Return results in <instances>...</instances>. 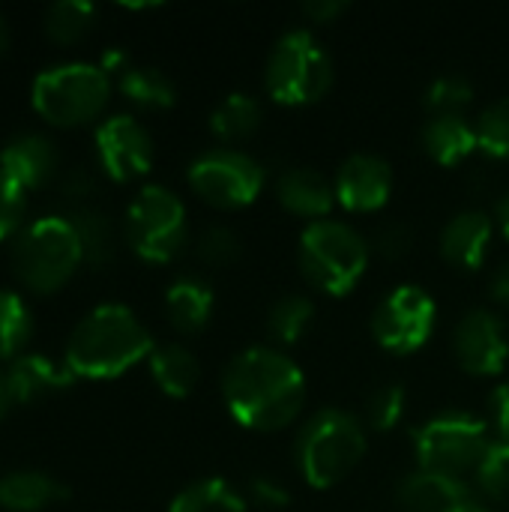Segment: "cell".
<instances>
[{
    "label": "cell",
    "mask_w": 509,
    "mask_h": 512,
    "mask_svg": "<svg viewBox=\"0 0 509 512\" xmlns=\"http://www.w3.org/2000/svg\"><path fill=\"white\" fill-rule=\"evenodd\" d=\"M222 399L231 417L252 432H279L306 405V378L279 348L252 345L222 372Z\"/></svg>",
    "instance_id": "1"
},
{
    "label": "cell",
    "mask_w": 509,
    "mask_h": 512,
    "mask_svg": "<svg viewBox=\"0 0 509 512\" xmlns=\"http://www.w3.org/2000/svg\"><path fill=\"white\" fill-rule=\"evenodd\" d=\"M153 339L132 309L102 303L78 321L66 342L63 366L75 378H117L153 354Z\"/></svg>",
    "instance_id": "2"
},
{
    "label": "cell",
    "mask_w": 509,
    "mask_h": 512,
    "mask_svg": "<svg viewBox=\"0 0 509 512\" xmlns=\"http://www.w3.org/2000/svg\"><path fill=\"white\" fill-rule=\"evenodd\" d=\"M297 471L312 489H333L366 456L363 423L339 408H324L297 435Z\"/></svg>",
    "instance_id": "3"
},
{
    "label": "cell",
    "mask_w": 509,
    "mask_h": 512,
    "mask_svg": "<svg viewBox=\"0 0 509 512\" xmlns=\"http://www.w3.org/2000/svg\"><path fill=\"white\" fill-rule=\"evenodd\" d=\"M84 261L78 231L63 216H45L15 234L12 273L33 294L60 291Z\"/></svg>",
    "instance_id": "4"
},
{
    "label": "cell",
    "mask_w": 509,
    "mask_h": 512,
    "mask_svg": "<svg viewBox=\"0 0 509 512\" xmlns=\"http://www.w3.org/2000/svg\"><path fill=\"white\" fill-rule=\"evenodd\" d=\"M369 267V243L357 228L336 219L309 222L300 237V270L324 294H348Z\"/></svg>",
    "instance_id": "5"
},
{
    "label": "cell",
    "mask_w": 509,
    "mask_h": 512,
    "mask_svg": "<svg viewBox=\"0 0 509 512\" xmlns=\"http://www.w3.org/2000/svg\"><path fill=\"white\" fill-rule=\"evenodd\" d=\"M111 93V75L93 63H60L36 75L30 102L51 126H81L102 114Z\"/></svg>",
    "instance_id": "6"
},
{
    "label": "cell",
    "mask_w": 509,
    "mask_h": 512,
    "mask_svg": "<svg viewBox=\"0 0 509 512\" xmlns=\"http://www.w3.org/2000/svg\"><path fill=\"white\" fill-rule=\"evenodd\" d=\"M264 84L282 105H312L333 87V60L315 33L303 27L288 30L267 57Z\"/></svg>",
    "instance_id": "7"
},
{
    "label": "cell",
    "mask_w": 509,
    "mask_h": 512,
    "mask_svg": "<svg viewBox=\"0 0 509 512\" xmlns=\"http://www.w3.org/2000/svg\"><path fill=\"white\" fill-rule=\"evenodd\" d=\"M489 444L492 438L486 420L468 411H444L414 429L420 471H435L459 480H465V474H474Z\"/></svg>",
    "instance_id": "8"
},
{
    "label": "cell",
    "mask_w": 509,
    "mask_h": 512,
    "mask_svg": "<svg viewBox=\"0 0 509 512\" xmlns=\"http://www.w3.org/2000/svg\"><path fill=\"white\" fill-rule=\"evenodd\" d=\"M126 237L135 255L150 264L177 258L189 237L183 201L165 186H144L126 210Z\"/></svg>",
    "instance_id": "9"
},
{
    "label": "cell",
    "mask_w": 509,
    "mask_h": 512,
    "mask_svg": "<svg viewBox=\"0 0 509 512\" xmlns=\"http://www.w3.org/2000/svg\"><path fill=\"white\" fill-rule=\"evenodd\" d=\"M189 186L213 207L240 210L249 207L264 189V168L243 150L216 147L201 153L189 165Z\"/></svg>",
    "instance_id": "10"
},
{
    "label": "cell",
    "mask_w": 509,
    "mask_h": 512,
    "mask_svg": "<svg viewBox=\"0 0 509 512\" xmlns=\"http://www.w3.org/2000/svg\"><path fill=\"white\" fill-rule=\"evenodd\" d=\"M438 321L435 300L420 285H396L372 315V336L390 354L420 351Z\"/></svg>",
    "instance_id": "11"
},
{
    "label": "cell",
    "mask_w": 509,
    "mask_h": 512,
    "mask_svg": "<svg viewBox=\"0 0 509 512\" xmlns=\"http://www.w3.org/2000/svg\"><path fill=\"white\" fill-rule=\"evenodd\" d=\"M456 360L468 375L492 378L501 375L509 360V336L504 321L495 312L471 309L453 333Z\"/></svg>",
    "instance_id": "12"
},
{
    "label": "cell",
    "mask_w": 509,
    "mask_h": 512,
    "mask_svg": "<svg viewBox=\"0 0 509 512\" xmlns=\"http://www.w3.org/2000/svg\"><path fill=\"white\" fill-rule=\"evenodd\" d=\"M96 156L111 180L129 183L150 171L153 141L135 117L114 114L96 129Z\"/></svg>",
    "instance_id": "13"
},
{
    "label": "cell",
    "mask_w": 509,
    "mask_h": 512,
    "mask_svg": "<svg viewBox=\"0 0 509 512\" xmlns=\"http://www.w3.org/2000/svg\"><path fill=\"white\" fill-rule=\"evenodd\" d=\"M336 201L351 213H375L390 201L393 168L375 153H354L336 174Z\"/></svg>",
    "instance_id": "14"
},
{
    "label": "cell",
    "mask_w": 509,
    "mask_h": 512,
    "mask_svg": "<svg viewBox=\"0 0 509 512\" xmlns=\"http://www.w3.org/2000/svg\"><path fill=\"white\" fill-rule=\"evenodd\" d=\"M0 171L24 192L39 189L57 171V150L45 135L18 132L0 150Z\"/></svg>",
    "instance_id": "15"
},
{
    "label": "cell",
    "mask_w": 509,
    "mask_h": 512,
    "mask_svg": "<svg viewBox=\"0 0 509 512\" xmlns=\"http://www.w3.org/2000/svg\"><path fill=\"white\" fill-rule=\"evenodd\" d=\"M492 234L495 225L483 210H462L441 231V255L459 270H477L489 255Z\"/></svg>",
    "instance_id": "16"
},
{
    "label": "cell",
    "mask_w": 509,
    "mask_h": 512,
    "mask_svg": "<svg viewBox=\"0 0 509 512\" xmlns=\"http://www.w3.org/2000/svg\"><path fill=\"white\" fill-rule=\"evenodd\" d=\"M72 378L75 375L66 366H57L54 360H48L42 354H18L6 366V384H9L12 405L39 402V399L69 387Z\"/></svg>",
    "instance_id": "17"
},
{
    "label": "cell",
    "mask_w": 509,
    "mask_h": 512,
    "mask_svg": "<svg viewBox=\"0 0 509 512\" xmlns=\"http://www.w3.org/2000/svg\"><path fill=\"white\" fill-rule=\"evenodd\" d=\"M399 507L405 512H447L465 501H471V486L459 477L417 471L399 483Z\"/></svg>",
    "instance_id": "18"
},
{
    "label": "cell",
    "mask_w": 509,
    "mask_h": 512,
    "mask_svg": "<svg viewBox=\"0 0 509 512\" xmlns=\"http://www.w3.org/2000/svg\"><path fill=\"white\" fill-rule=\"evenodd\" d=\"M420 144L429 159H435L438 165H447V168L465 162L474 150H480L477 126L471 120H465V114H432L423 123Z\"/></svg>",
    "instance_id": "19"
},
{
    "label": "cell",
    "mask_w": 509,
    "mask_h": 512,
    "mask_svg": "<svg viewBox=\"0 0 509 512\" xmlns=\"http://www.w3.org/2000/svg\"><path fill=\"white\" fill-rule=\"evenodd\" d=\"M276 198L285 210L306 216L312 222L327 219V213L336 204V189L327 183L324 174L312 168H288L276 183Z\"/></svg>",
    "instance_id": "20"
},
{
    "label": "cell",
    "mask_w": 509,
    "mask_h": 512,
    "mask_svg": "<svg viewBox=\"0 0 509 512\" xmlns=\"http://www.w3.org/2000/svg\"><path fill=\"white\" fill-rule=\"evenodd\" d=\"M69 498V489L42 471H12L0 477V507L6 512H39Z\"/></svg>",
    "instance_id": "21"
},
{
    "label": "cell",
    "mask_w": 509,
    "mask_h": 512,
    "mask_svg": "<svg viewBox=\"0 0 509 512\" xmlns=\"http://www.w3.org/2000/svg\"><path fill=\"white\" fill-rule=\"evenodd\" d=\"M165 309H168V321L174 324V330L201 333L213 315V291L207 282L195 276H183L168 288Z\"/></svg>",
    "instance_id": "22"
},
{
    "label": "cell",
    "mask_w": 509,
    "mask_h": 512,
    "mask_svg": "<svg viewBox=\"0 0 509 512\" xmlns=\"http://www.w3.org/2000/svg\"><path fill=\"white\" fill-rule=\"evenodd\" d=\"M147 363H150V375L156 387L171 399H186L198 384V360L189 348L177 342L153 348Z\"/></svg>",
    "instance_id": "23"
},
{
    "label": "cell",
    "mask_w": 509,
    "mask_h": 512,
    "mask_svg": "<svg viewBox=\"0 0 509 512\" xmlns=\"http://www.w3.org/2000/svg\"><path fill=\"white\" fill-rule=\"evenodd\" d=\"M120 93L135 102L138 108H147V111H162V108H171L177 93H174V84L165 72L153 69V66H129L120 81H117Z\"/></svg>",
    "instance_id": "24"
},
{
    "label": "cell",
    "mask_w": 509,
    "mask_h": 512,
    "mask_svg": "<svg viewBox=\"0 0 509 512\" xmlns=\"http://www.w3.org/2000/svg\"><path fill=\"white\" fill-rule=\"evenodd\" d=\"M168 512H249L246 510V501L243 495L219 480V477H210V480H198L192 486H186L174 501Z\"/></svg>",
    "instance_id": "25"
},
{
    "label": "cell",
    "mask_w": 509,
    "mask_h": 512,
    "mask_svg": "<svg viewBox=\"0 0 509 512\" xmlns=\"http://www.w3.org/2000/svg\"><path fill=\"white\" fill-rule=\"evenodd\" d=\"M258 126H261V105L249 93L225 96L210 114V132L222 141L249 138Z\"/></svg>",
    "instance_id": "26"
},
{
    "label": "cell",
    "mask_w": 509,
    "mask_h": 512,
    "mask_svg": "<svg viewBox=\"0 0 509 512\" xmlns=\"http://www.w3.org/2000/svg\"><path fill=\"white\" fill-rule=\"evenodd\" d=\"M78 231L81 249H84V261L93 267H105L114 258V228L108 222V216L102 210H93L87 204H81L72 219H69Z\"/></svg>",
    "instance_id": "27"
},
{
    "label": "cell",
    "mask_w": 509,
    "mask_h": 512,
    "mask_svg": "<svg viewBox=\"0 0 509 512\" xmlns=\"http://www.w3.org/2000/svg\"><path fill=\"white\" fill-rule=\"evenodd\" d=\"M96 18V6L84 0H60L48 6L45 12V33L57 45H75L81 42Z\"/></svg>",
    "instance_id": "28"
},
{
    "label": "cell",
    "mask_w": 509,
    "mask_h": 512,
    "mask_svg": "<svg viewBox=\"0 0 509 512\" xmlns=\"http://www.w3.org/2000/svg\"><path fill=\"white\" fill-rule=\"evenodd\" d=\"M312 318H315V306H312L309 297L285 294V297H279L273 303V309L267 315V330L273 333V339L279 345H294L309 330Z\"/></svg>",
    "instance_id": "29"
},
{
    "label": "cell",
    "mask_w": 509,
    "mask_h": 512,
    "mask_svg": "<svg viewBox=\"0 0 509 512\" xmlns=\"http://www.w3.org/2000/svg\"><path fill=\"white\" fill-rule=\"evenodd\" d=\"M30 330L33 318L27 303L12 291H0V360H15L27 345Z\"/></svg>",
    "instance_id": "30"
},
{
    "label": "cell",
    "mask_w": 509,
    "mask_h": 512,
    "mask_svg": "<svg viewBox=\"0 0 509 512\" xmlns=\"http://www.w3.org/2000/svg\"><path fill=\"white\" fill-rule=\"evenodd\" d=\"M474 99V84L459 75V72H450V75H441L429 84L426 90V108H429V117L432 114H462Z\"/></svg>",
    "instance_id": "31"
},
{
    "label": "cell",
    "mask_w": 509,
    "mask_h": 512,
    "mask_svg": "<svg viewBox=\"0 0 509 512\" xmlns=\"http://www.w3.org/2000/svg\"><path fill=\"white\" fill-rule=\"evenodd\" d=\"M474 480H477V489L489 498H507L509 495V444L495 438L483 459L477 462L474 468Z\"/></svg>",
    "instance_id": "32"
},
{
    "label": "cell",
    "mask_w": 509,
    "mask_h": 512,
    "mask_svg": "<svg viewBox=\"0 0 509 512\" xmlns=\"http://www.w3.org/2000/svg\"><path fill=\"white\" fill-rule=\"evenodd\" d=\"M477 144L495 159H509V99H498L477 117Z\"/></svg>",
    "instance_id": "33"
},
{
    "label": "cell",
    "mask_w": 509,
    "mask_h": 512,
    "mask_svg": "<svg viewBox=\"0 0 509 512\" xmlns=\"http://www.w3.org/2000/svg\"><path fill=\"white\" fill-rule=\"evenodd\" d=\"M405 387L402 384H381L366 402V423L372 432H390L405 417Z\"/></svg>",
    "instance_id": "34"
},
{
    "label": "cell",
    "mask_w": 509,
    "mask_h": 512,
    "mask_svg": "<svg viewBox=\"0 0 509 512\" xmlns=\"http://www.w3.org/2000/svg\"><path fill=\"white\" fill-rule=\"evenodd\" d=\"M198 258L210 267H228L240 258V237L225 228V225H213L207 228L201 237H198V246H195Z\"/></svg>",
    "instance_id": "35"
},
{
    "label": "cell",
    "mask_w": 509,
    "mask_h": 512,
    "mask_svg": "<svg viewBox=\"0 0 509 512\" xmlns=\"http://www.w3.org/2000/svg\"><path fill=\"white\" fill-rule=\"evenodd\" d=\"M24 207H27V192L18 189L3 171H0V240L12 237L21 225V216H24Z\"/></svg>",
    "instance_id": "36"
},
{
    "label": "cell",
    "mask_w": 509,
    "mask_h": 512,
    "mask_svg": "<svg viewBox=\"0 0 509 512\" xmlns=\"http://www.w3.org/2000/svg\"><path fill=\"white\" fill-rule=\"evenodd\" d=\"M414 249V231L405 225H387L375 237V252L387 261H399Z\"/></svg>",
    "instance_id": "37"
},
{
    "label": "cell",
    "mask_w": 509,
    "mask_h": 512,
    "mask_svg": "<svg viewBox=\"0 0 509 512\" xmlns=\"http://www.w3.org/2000/svg\"><path fill=\"white\" fill-rule=\"evenodd\" d=\"M249 498L264 510H285L291 504V492L276 477H252Z\"/></svg>",
    "instance_id": "38"
},
{
    "label": "cell",
    "mask_w": 509,
    "mask_h": 512,
    "mask_svg": "<svg viewBox=\"0 0 509 512\" xmlns=\"http://www.w3.org/2000/svg\"><path fill=\"white\" fill-rule=\"evenodd\" d=\"M345 9H348L345 0H306V3H303V15H306L312 24H330V21H336Z\"/></svg>",
    "instance_id": "39"
},
{
    "label": "cell",
    "mask_w": 509,
    "mask_h": 512,
    "mask_svg": "<svg viewBox=\"0 0 509 512\" xmlns=\"http://www.w3.org/2000/svg\"><path fill=\"white\" fill-rule=\"evenodd\" d=\"M492 423L498 438L509 444V381L492 393Z\"/></svg>",
    "instance_id": "40"
},
{
    "label": "cell",
    "mask_w": 509,
    "mask_h": 512,
    "mask_svg": "<svg viewBox=\"0 0 509 512\" xmlns=\"http://www.w3.org/2000/svg\"><path fill=\"white\" fill-rule=\"evenodd\" d=\"M93 189H96V180H93V174L84 171V168H75V171H69V174L63 177V192H66V198L87 201V198L93 195Z\"/></svg>",
    "instance_id": "41"
},
{
    "label": "cell",
    "mask_w": 509,
    "mask_h": 512,
    "mask_svg": "<svg viewBox=\"0 0 509 512\" xmlns=\"http://www.w3.org/2000/svg\"><path fill=\"white\" fill-rule=\"evenodd\" d=\"M492 297H495L498 303L509 306V261L507 264H501L498 273L492 276Z\"/></svg>",
    "instance_id": "42"
},
{
    "label": "cell",
    "mask_w": 509,
    "mask_h": 512,
    "mask_svg": "<svg viewBox=\"0 0 509 512\" xmlns=\"http://www.w3.org/2000/svg\"><path fill=\"white\" fill-rule=\"evenodd\" d=\"M9 408H12V396H9V384H6V369H0V420L6 417Z\"/></svg>",
    "instance_id": "43"
},
{
    "label": "cell",
    "mask_w": 509,
    "mask_h": 512,
    "mask_svg": "<svg viewBox=\"0 0 509 512\" xmlns=\"http://www.w3.org/2000/svg\"><path fill=\"white\" fill-rule=\"evenodd\" d=\"M498 225H501V231H504V237L509 240V192L507 198L498 204Z\"/></svg>",
    "instance_id": "44"
},
{
    "label": "cell",
    "mask_w": 509,
    "mask_h": 512,
    "mask_svg": "<svg viewBox=\"0 0 509 512\" xmlns=\"http://www.w3.org/2000/svg\"><path fill=\"white\" fill-rule=\"evenodd\" d=\"M447 512H489L483 504H477L474 498L471 501H465V504H459V507H453V510H447Z\"/></svg>",
    "instance_id": "45"
},
{
    "label": "cell",
    "mask_w": 509,
    "mask_h": 512,
    "mask_svg": "<svg viewBox=\"0 0 509 512\" xmlns=\"http://www.w3.org/2000/svg\"><path fill=\"white\" fill-rule=\"evenodd\" d=\"M9 48V24H6V18L0 15V54Z\"/></svg>",
    "instance_id": "46"
}]
</instances>
